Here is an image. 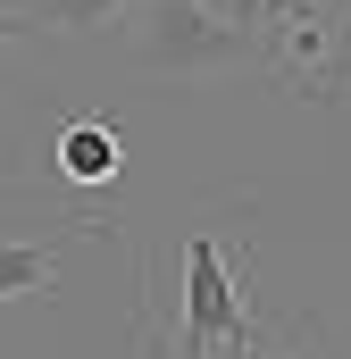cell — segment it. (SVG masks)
Returning <instances> with one entry per match:
<instances>
[{
  "label": "cell",
  "mask_w": 351,
  "mask_h": 359,
  "mask_svg": "<svg viewBox=\"0 0 351 359\" xmlns=\"http://www.w3.org/2000/svg\"><path fill=\"white\" fill-rule=\"evenodd\" d=\"M251 326H260V301H251V243H243V259H234L218 226H192L176 309L168 301H143V351L151 359H218L234 334H251Z\"/></svg>",
  "instance_id": "obj_1"
},
{
  "label": "cell",
  "mask_w": 351,
  "mask_h": 359,
  "mask_svg": "<svg viewBox=\"0 0 351 359\" xmlns=\"http://www.w3.org/2000/svg\"><path fill=\"white\" fill-rule=\"evenodd\" d=\"M143 8V25H134V50L151 59V67H226V59H243L251 50V34L226 17V8H209V0H134Z\"/></svg>",
  "instance_id": "obj_2"
},
{
  "label": "cell",
  "mask_w": 351,
  "mask_h": 359,
  "mask_svg": "<svg viewBox=\"0 0 351 359\" xmlns=\"http://www.w3.org/2000/svg\"><path fill=\"white\" fill-rule=\"evenodd\" d=\"M251 50H260L293 92H310V100H335V92L351 84V59H335V17H326V0L276 8V17L260 25V42H251Z\"/></svg>",
  "instance_id": "obj_3"
},
{
  "label": "cell",
  "mask_w": 351,
  "mask_h": 359,
  "mask_svg": "<svg viewBox=\"0 0 351 359\" xmlns=\"http://www.w3.org/2000/svg\"><path fill=\"white\" fill-rule=\"evenodd\" d=\"M51 159H59V176L76 184V192H109V184L126 176V126L117 117H76L51 142Z\"/></svg>",
  "instance_id": "obj_4"
},
{
  "label": "cell",
  "mask_w": 351,
  "mask_h": 359,
  "mask_svg": "<svg viewBox=\"0 0 351 359\" xmlns=\"http://www.w3.org/2000/svg\"><path fill=\"white\" fill-rule=\"evenodd\" d=\"M100 234V217H76L67 226V243H8L0 234V301H42V292H59V276H67V251Z\"/></svg>",
  "instance_id": "obj_5"
},
{
  "label": "cell",
  "mask_w": 351,
  "mask_h": 359,
  "mask_svg": "<svg viewBox=\"0 0 351 359\" xmlns=\"http://www.w3.org/2000/svg\"><path fill=\"white\" fill-rule=\"evenodd\" d=\"M218 359H318V334L301 318H260L251 334H234Z\"/></svg>",
  "instance_id": "obj_6"
},
{
  "label": "cell",
  "mask_w": 351,
  "mask_h": 359,
  "mask_svg": "<svg viewBox=\"0 0 351 359\" xmlns=\"http://www.w3.org/2000/svg\"><path fill=\"white\" fill-rule=\"evenodd\" d=\"M42 8V25H59V34H84V25H117L134 0H34Z\"/></svg>",
  "instance_id": "obj_7"
},
{
  "label": "cell",
  "mask_w": 351,
  "mask_h": 359,
  "mask_svg": "<svg viewBox=\"0 0 351 359\" xmlns=\"http://www.w3.org/2000/svg\"><path fill=\"white\" fill-rule=\"evenodd\" d=\"M226 17H234V25H243L251 42H260V17H267V0H226Z\"/></svg>",
  "instance_id": "obj_8"
},
{
  "label": "cell",
  "mask_w": 351,
  "mask_h": 359,
  "mask_svg": "<svg viewBox=\"0 0 351 359\" xmlns=\"http://www.w3.org/2000/svg\"><path fill=\"white\" fill-rule=\"evenodd\" d=\"M8 34H25V8H17V0H0V42H8Z\"/></svg>",
  "instance_id": "obj_9"
}]
</instances>
